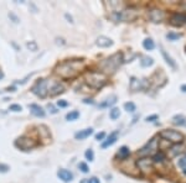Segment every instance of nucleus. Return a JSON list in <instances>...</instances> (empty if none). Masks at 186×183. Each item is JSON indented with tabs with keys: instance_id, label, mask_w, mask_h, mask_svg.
<instances>
[{
	"instance_id": "27",
	"label": "nucleus",
	"mask_w": 186,
	"mask_h": 183,
	"mask_svg": "<svg viewBox=\"0 0 186 183\" xmlns=\"http://www.w3.org/2000/svg\"><path fill=\"white\" fill-rule=\"evenodd\" d=\"M119 116H121V110H119L118 108H113L111 110V113H109V117L112 120H117Z\"/></svg>"
},
{
	"instance_id": "19",
	"label": "nucleus",
	"mask_w": 186,
	"mask_h": 183,
	"mask_svg": "<svg viewBox=\"0 0 186 183\" xmlns=\"http://www.w3.org/2000/svg\"><path fill=\"white\" fill-rule=\"evenodd\" d=\"M172 124L174 125H179V126H182V125H186V119L184 115H175L172 117Z\"/></svg>"
},
{
	"instance_id": "13",
	"label": "nucleus",
	"mask_w": 186,
	"mask_h": 183,
	"mask_svg": "<svg viewBox=\"0 0 186 183\" xmlns=\"http://www.w3.org/2000/svg\"><path fill=\"white\" fill-rule=\"evenodd\" d=\"M57 176H58V178L60 179H62L63 182H71L72 179H73V175L70 172V171H67V169H58V172H57Z\"/></svg>"
},
{
	"instance_id": "9",
	"label": "nucleus",
	"mask_w": 186,
	"mask_h": 183,
	"mask_svg": "<svg viewBox=\"0 0 186 183\" xmlns=\"http://www.w3.org/2000/svg\"><path fill=\"white\" fill-rule=\"evenodd\" d=\"M164 16H165L164 11L159 10V9H153V10H150V11L148 12V18H149V20H150L151 22H155V24L160 22V21L164 19Z\"/></svg>"
},
{
	"instance_id": "23",
	"label": "nucleus",
	"mask_w": 186,
	"mask_h": 183,
	"mask_svg": "<svg viewBox=\"0 0 186 183\" xmlns=\"http://www.w3.org/2000/svg\"><path fill=\"white\" fill-rule=\"evenodd\" d=\"M153 63H154V59L151 57H149V56L141 57V61H140L141 67H150V66H153Z\"/></svg>"
},
{
	"instance_id": "36",
	"label": "nucleus",
	"mask_w": 186,
	"mask_h": 183,
	"mask_svg": "<svg viewBox=\"0 0 186 183\" xmlns=\"http://www.w3.org/2000/svg\"><path fill=\"white\" fill-rule=\"evenodd\" d=\"M57 105H58L60 108H66V107L68 105V103L66 101V100H58V101H57Z\"/></svg>"
},
{
	"instance_id": "28",
	"label": "nucleus",
	"mask_w": 186,
	"mask_h": 183,
	"mask_svg": "<svg viewBox=\"0 0 186 183\" xmlns=\"http://www.w3.org/2000/svg\"><path fill=\"white\" fill-rule=\"evenodd\" d=\"M124 109H125L127 111H129V113H134L135 109H137V107H135V104H134V103L128 101V103L124 104Z\"/></svg>"
},
{
	"instance_id": "8",
	"label": "nucleus",
	"mask_w": 186,
	"mask_h": 183,
	"mask_svg": "<svg viewBox=\"0 0 186 183\" xmlns=\"http://www.w3.org/2000/svg\"><path fill=\"white\" fill-rule=\"evenodd\" d=\"M154 150H156V139L155 137L151 139L144 147H141L138 151V155L140 156V157H145V156H149L150 153H153Z\"/></svg>"
},
{
	"instance_id": "15",
	"label": "nucleus",
	"mask_w": 186,
	"mask_h": 183,
	"mask_svg": "<svg viewBox=\"0 0 186 183\" xmlns=\"http://www.w3.org/2000/svg\"><path fill=\"white\" fill-rule=\"evenodd\" d=\"M97 46H99V47H109V46H112L113 45V41L111 40V38H108V37H105V36H99L98 38H97Z\"/></svg>"
},
{
	"instance_id": "25",
	"label": "nucleus",
	"mask_w": 186,
	"mask_h": 183,
	"mask_svg": "<svg viewBox=\"0 0 186 183\" xmlns=\"http://www.w3.org/2000/svg\"><path fill=\"white\" fill-rule=\"evenodd\" d=\"M78 116H79V113L77 110H73V111H70L67 115H66V119H67L68 121H75L78 119Z\"/></svg>"
},
{
	"instance_id": "12",
	"label": "nucleus",
	"mask_w": 186,
	"mask_h": 183,
	"mask_svg": "<svg viewBox=\"0 0 186 183\" xmlns=\"http://www.w3.org/2000/svg\"><path fill=\"white\" fill-rule=\"evenodd\" d=\"M63 92H65V85H63L62 83H58V82H57V83H55L54 85L50 88L48 93H50L51 97H55V95H57V94L63 93Z\"/></svg>"
},
{
	"instance_id": "4",
	"label": "nucleus",
	"mask_w": 186,
	"mask_h": 183,
	"mask_svg": "<svg viewBox=\"0 0 186 183\" xmlns=\"http://www.w3.org/2000/svg\"><path fill=\"white\" fill-rule=\"evenodd\" d=\"M139 15V12L137 9L134 8H129V9H125L121 12H117V14L113 16L115 20H121V21H133L135 20Z\"/></svg>"
},
{
	"instance_id": "30",
	"label": "nucleus",
	"mask_w": 186,
	"mask_h": 183,
	"mask_svg": "<svg viewBox=\"0 0 186 183\" xmlns=\"http://www.w3.org/2000/svg\"><path fill=\"white\" fill-rule=\"evenodd\" d=\"M165 160V155L163 152H159L156 155H154V157H153V161L154 162H163Z\"/></svg>"
},
{
	"instance_id": "22",
	"label": "nucleus",
	"mask_w": 186,
	"mask_h": 183,
	"mask_svg": "<svg viewBox=\"0 0 186 183\" xmlns=\"http://www.w3.org/2000/svg\"><path fill=\"white\" fill-rule=\"evenodd\" d=\"M129 87H130L131 90H139V89H141V87H143V85H141V81L137 79V78H131Z\"/></svg>"
},
{
	"instance_id": "26",
	"label": "nucleus",
	"mask_w": 186,
	"mask_h": 183,
	"mask_svg": "<svg viewBox=\"0 0 186 183\" xmlns=\"http://www.w3.org/2000/svg\"><path fill=\"white\" fill-rule=\"evenodd\" d=\"M109 8H111L114 12H118L119 9L123 8V3H119V2H109Z\"/></svg>"
},
{
	"instance_id": "3",
	"label": "nucleus",
	"mask_w": 186,
	"mask_h": 183,
	"mask_svg": "<svg viewBox=\"0 0 186 183\" xmlns=\"http://www.w3.org/2000/svg\"><path fill=\"white\" fill-rule=\"evenodd\" d=\"M105 82H107V77L103 72H88L86 74V83L93 89L102 88Z\"/></svg>"
},
{
	"instance_id": "45",
	"label": "nucleus",
	"mask_w": 186,
	"mask_h": 183,
	"mask_svg": "<svg viewBox=\"0 0 186 183\" xmlns=\"http://www.w3.org/2000/svg\"><path fill=\"white\" fill-rule=\"evenodd\" d=\"M81 183H88V179H82V182Z\"/></svg>"
},
{
	"instance_id": "38",
	"label": "nucleus",
	"mask_w": 186,
	"mask_h": 183,
	"mask_svg": "<svg viewBox=\"0 0 186 183\" xmlns=\"http://www.w3.org/2000/svg\"><path fill=\"white\" fill-rule=\"evenodd\" d=\"M156 119H158V115H150V116H148V117H147V119H145V120H147L148 123H149V121L151 123V121H155Z\"/></svg>"
},
{
	"instance_id": "7",
	"label": "nucleus",
	"mask_w": 186,
	"mask_h": 183,
	"mask_svg": "<svg viewBox=\"0 0 186 183\" xmlns=\"http://www.w3.org/2000/svg\"><path fill=\"white\" fill-rule=\"evenodd\" d=\"M15 145H16V147H19L20 150L29 151V150H31V149H34V147L36 146V141H35L34 139L22 136V137H19V139L15 141Z\"/></svg>"
},
{
	"instance_id": "14",
	"label": "nucleus",
	"mask_w": 186,
	"mask_h": 183,
	"mask_svg": "<svg viewBox=\"0 0 186 183\" xmlns=\"http://www.w3.org/2000/svg\"><path fill=\"white\" fill-rule=\"evenodd\" d=\"M92 134H93V129L92 127H88V129H85V130H79L78 133L75 134V139L76 140H85Z\"/></svg>"
},
{
	"instance_id": "29",
	"label": "nucleus",
	"mask_w": 186,
	"mask_h": 183,
	"mask_svg": "<svg viewBox=\"0 0 186 183\" xmlns=\"http://www.w3.org/2000/svg\"><path fill=\"white\" fill-rule=\"evenodd\" d=\"M180 37H181V35L180 34H175V32H169L166 35V38L169 41H176V40H179Z\"/></svg>"
},
{
	"instance_id": "1",
	"label": "nucleus",
	"mask_w": 186,
	"mask_h": 183,
	"mask_svg": "<svg viewBox=\"0 0 186 183\" xmlns=\"http://www.w3.org/2000/svg\"><path fill=\"white\" fill-rule=\"evenodd\" d=\"M82 67H83L82 61H66V62L60 63L55 68V73L65 78V79H70V78L76 77Z\"/></svg>"
},
{
	"instance_id": "42",
	"label": "nucleus",
	"mask_w": 186,
	"mask_h": 183,
	"mask_svg": "<svg viewBox=\"0 0 186 183\" xmlns=\"http://www.w3.org/2000/svg\"><path fill=\"white\" fill-rule=\"evenodd\" d=\"M9 16H10L12 20H14V22H19V19H18V18H16L14 14H11V12H10V14H9Z\"/></svg>"
},
{
	"instance_id": "40",
	"label": "nucleus",
	"mask_w": 186,
	"mask_h": 183,
	"mask_svg": "<svg viewBox=\"0 0 186 183\" xmlns=\"http://www.w3.org/2000/svg\"><path fill=\"white\" fill-rule=\"evenodd\" d=\"M88 183H99V179L96 178V177H92V178L88 179Z\"/></svg>"
},
{
	"instance_id": "39",
	"label": "nucleus",
	"mask_w": 186,
	"mask_h": 183,
	"mask_svg": "<svg viewBox=\"0 0 186 183\" xmlns=\"http://www.w3.org/2000/svg\"><path fill=\"white\" fill-rule=\"evenodd\" d=\"M104 136H105V134H104V133H99V134H97V135H96V140H98V141H99V140H103V139H104Z\"/></svg>"
},
{
	"instance_id": "5",
	"label": "nucleus",
	"mask_w": 186,
	"mask_h": 183,
	"mask_svg": "<svg viewBox=\"0 0 186 183\" xmlns=\"http://www.w3.org/2000/svg\"><path fill=\"white\" fill-rule=\"evenodd\" d=\"M160 136L168 141H171L174 143H179V142H182L184 141V135L176 130H171V129H168V130H163L160 133Z\"/></svg>"
},
{
	"instance_id": "18",
	"label": "nucleus",
	"mask_w": 186,
	"mask_h": 183,
	"mask_svg": "<svg viewBox=\"0 0 186 183\" xmlns=\"http://www.w3.org/2000/svg\"><path fill=\"white\" fill-rule=\"evenodd\" d=\"M138 166L143 171H149V168H151V162L147 159H141L138 161Z\"/></svg>"
},
{
	"instance_id": "41",
	"label": "nucleus",
	"mask_w": 186,
	"mask_h": 183,
	"mask_svg": "<svg viewBox=\"0 0 186 183\" xmlns=\"http://www.w3.org/2000/svg\"><path fill=\"white\" fill-rule=\"evenodd\" d=\"M47 108L51 110V113H54V114H55V113H57V110H56L54 107H52V104H48V105H47Z\"/></svg>"
},
{
	"instance_id": "6",
	"label": "nucleus",
	"mask_w": 186,
	"mask_h": 183,
	"mask_svg": "<svg viewBox=\"0 0 186 183\" xmlns=\"http://www.w3.org/2000/svg\"><path fill=\"white\" fill-rule=\"evenodd\" d=\"M47 85H48V81H47V79H40V81H37V82L35 83V85L31 88V92H32L35 95L40 97V98H45V97L47 95V93H48Z\"/></svg>"
},
{
	"instance_id": "11",
	"label": "nucleus",
	"mask_w": 186,
	"mask_h": 183,
	"mask_svg": "<svg viewBox=\"0 0 186 183\" xmlns=\"http://www.w3.org/2000/svg\"><path fill=\"white\" fill-rule=\"evenodd\" d=\"M118 136H119V130H115V131H113L112 134H109L108 139L105 140V141H103V143H102V149H107V147L112 146L113 143L118 140Z\"/></svg>"
},
{
	"instance_id": "24",
	"label": "nucleus",
	"mask_w": 186,
	"mask_h": 183,
	"mask_svg": "<svg viewBox=\"0 0 186 183\" xmlns=\"http://www.w3.org/2000/svg\"><path fill=\"white\" fill-rule=\"evenodd\" d=\"M143 46H144V48H145V50L151 51V50H154L155 43H154V41L151 40V38H145V40L143 41Z\"/></svg>"
},
{
	"instance_id": "31",
	"label": "nucleus",
	"mask_w": 186,
	"mask_h": 183,
	"mask_svg": "<svg viewBox=\"0 0 186 183\" xmlns=\"http://www.w3.org/2000/svg\"><path fill=\"white\" fill-rule=\"evenodd\" d=\"M179 167L184 171V173L186 175V156L185 157H182V159H180L179 160Z\"/></svg>"
},
{
	"instance_id": "34",
	"label": "nucleus",
	"mask_w": 186,
	"mask_h": 183,
	"mask_svg": "<svg viewBox=\"0 0 186 183\" xmlns=\"http://www.w3.org/2000/svg\"><path fill=\"white\" fill-rule=\"evenodd\" d=\"M79 169L83 172V173H87V172H89V168H88V166H87V163H85V162H81L79 163Z\"/></svg>"
},
{
	"instance_id": "32",
	"label": "nucleus",
	"mask_w": 186,
	"mask_h": 183,
	"mask_svg": "<svg viewBox=\"0 0 186 183\" xmlns=\"http://www.w3.org/2000/svg\"><path fill=\"white\" fill-rule=\"evenodd\" d=\"M85 156H86V159H87L88 161H93V160H95V153H93V150H91V149H88V150L86 151Z\"/></svg>"
},
{
	"instance_id": "21",
	"label": "nucleus",
	"mask_w": 186,
	"mask_h": 183,
	"mask_svg": "<svg viewBox=\"0 0 186 183\" xmlns=\"http://www.w3.org/2000/svg\"><path fill=\"white\" fill-rule=\"evenodd\" d=\"M129 155H130V150L127 146L121 147V149H119V151H118V157L122 159V160H125Z\"/></svg>"
},
{
	"instance_id": "10",
	"label": "nucleus",
	"mask_w": 186,
	"mask_h": 183,
	"mask_svg": "<svg viewBox=\"0 0 186 183\" xmlns=\"http://www.w3.org/2000/svg\"><path fill=\"white\" fill-rule=\"evenodd\" d=\"M186 22V15L185 14H180V12H175L172 14L170 18V24L174 26H182Z\"/></svg>"
},
{
	"instance_id": "43",
	"label": "nucleus",
	"mask_w": 186,
	"mask_h": 183,
	"mask_svg": "<svg viewBox=\"0 0 186 183\" xmlns=\"http://www.w3.org/2000/svg\"><path fill=\"white\" fill-rule=\"evenodd\" d=\"M181 90H182V92H185V93H186V84L181 85Z\"/></svg>"
},
{
	"instance_id": "46",
	"label": "nucleus",
	"mask_w": 186,
	"mask_h": 183,
	"mask_svg": "<svg viewBox=\"0 0 186 183\" xmlns=\"http://www.w3.org/2000/svg\"><path fill=\"white\" fill-rule=\"evenodd\" d=\"M0 78H3V73L2 72H0Z\"/></svg>"
},
{
	"instance_id": "2",
	"label": "nucleus",
	"mask_w": 186,
	"mask_h": 183,
	"mask_svg": "<svg viewBox=\"0 0 186 183\" xmlns=\"http://www.w3.org/2000/svg\"><path fill=\"white\" fill-rule=\"evenodd\" d=\"M122 62H123V55L121 52H118V53H114L111 57L102 61L99 67L103 71V73H113L118 69V67H121Z\"/></svg>"
},
{
	"instance_id": "44",
	"label": "nucleus",
	"mask_w": 186,
	"mask_h": 183,
	"mask_svg": "<svg viewBox=\"0 0 186 183\" xmlns=\"http://www.w3.org/2000/svg\"><path fill=\"white\" fill-rule=\"evenodd\" d=\"M85 101H86V103H91V104H93V100H92V99H86Z\"/></svg>"
},
{
	"instance_id": "33",
	"label": "nucleus",
	"mask_w": 186,
	"mask_h": 183,
	"mask_svg": "<svg viewBox=\"0 0 186 183\" xmlns=\"http://www.w3.org/2000/svg\"><path fill=\"white\" fill-rule=\"evenodd\" d=\"M26 47H28L30 51H37V43L35 41H30L26 43Z\"/></svg>"
},
{
	"instance_id": "17",
	"label": "nucleus",
	"mask_w": 186,
	"mask_h": 183,
	"mask_svg": "<svg viewBox=\"0 0 186 183\" xmlns=\"http://www.w3.org/2000/svg\"><path fill=\"white\" fill-rule=\"evenodd\" d=\"M160 50H161V55H163V57H164V59L166 61V63L169 64V66L171 67V68H174V69H176L178 68V66H176V63H175V61L172 59L168 53H166V51L163 48V47H160Z\"/></svg>"
},
{
	"instance_id": "35",
	"label": "nucleus",
	"mask_w": 186,
	"mask_h": 183,
	"mask_svg": "<svg viewBox=\"0 0 186 183\" xmlns=\"http://www.w3.org/2000/svg\"><path fill=\"white\" fill-rule=\"evenodd\" d=\"M21 105H19V104H12V105H10V110L12 111H21Z\"/></svg>"
},
{
	"instance_id": "16",
	"label": "nucleus",
	"mask_w": 186,
	"mask_h": 183,
	"mask_svg": "<svg viewBox=\"0 0 186 183\" xmlns=\"http://www.w3.org/2000/svg\"><path fill=\"white\" fill-rule=\"evenodd\" d=\"M30 110H31V114L37 116V117H44L45 116V110L40 105H37V104H31Z\"/></svg>"
},
{
	"instance_id": "37",
	"label": "nucleus",
	"mask_w": 186,
	"mask_h": 183,
	"mask_svg": "<svg viewBox=\"0 0 186 183\" xmlns=\"http://www.w3.org/2000/svg\"><path fill=\"white\" fill-rule=\"evenodd\" d=\"M9 171V166L0 163V172H8Z\"/></svg>"
},
{
	"instance_id": "20",
	"label": "nucleus",
	"mask_w": 186,
	"mask_h": 183,
	"mask_svg": "<svg viewBox=\"0 0 186 183\" xmlns=\"http://www.w3.org/2000/svg\"><path fill=\"white\" fill-rule=\"evenodd\" d=\"M117 101V97L115 95H111L109 98H107L103 103H101L99 104V107L101 108H107V107H111V105H113V104Z\"/></svg>"
}]
</instances>
